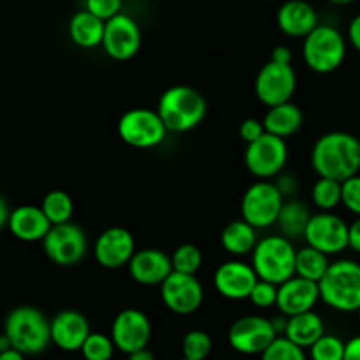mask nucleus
Here are the masks:
<instances>
[{
	"label": "nucleus",
	"mask_w": 360,
	"mask_h": 360,
	"mask_svg": "<svg viewBox=\"0 0 360 360\" xmlns=\"http://www.w3.org/2000/svg\"><path fill=\"white\" fill-rule=\"evenodd\" d=\"M311 165L320 178L345 179L360 171V141L354 134H323L311 150Z\"/></svg>",
	"instance_id": "f257e3e1"
},
{
	"label": "nucleus",
	"mask_w": 360,
	"mask_h": 360,
	"mask_svg": "<svg viewBox=\"0 0 360 360\" xmlns=\"http://www.w3.org/2000/svg\"><path fill=\"white\" fill-rule=\"evenodd\" d=\"M165 129L169 132H190L202 123L207 112V102L199 90L186 84H176L160 95L157 104Z\"/></svg>",
	"instance_id": "f03ea898"
},
{
	"label": "nucleus",
	"mask_w": 360,
	"mask_h": 360,
	"mask_svg": "<svg viewBox=\"0 0 360 360\" xmlns=\"http://www.w3.org/2000/svg\"><path fill=\"white\" fill-rule=\"evenodd\" d=\"M11 347L23 355H39L51 343V320L34 306H16L4 322Z\"/></svg>",
	"instance_id": "7ed1b4c3"
},
{
	"label": "nucleus",
	"mask_w": 360,
	"mask_h": 360,
	"mask_svg": "<svg viewBox=\"0 0 360 360\" xmlns=\"http://www.w3.org/2000/svg\"><path fill=\"white\" fill-rule=\"evenodd\" d=\"M320 299L341 313H357L360 308V264L350 259L336 260L319 281Z\"/></svg>",
	"instance_id": "20e7f679"
},
{
	"label": "nucleus",
	"mask_w": 360,
	"mask_h": 360,
	"mask_svg": "<svg viewBox=\"0 0 360 360\" xmlns=\"http://www.w3.org/2000/svg\"><path fill=\"white\" fill-rule=\"evenodd\" d=\"M297 250L285 236H266L252 252V267L259 280L281 285L295 274Z\"/></svg>",
	"instance_id": "39448f33"
},
{
	"label": "nucleus",
	"mask_w": 360,
	"mask_h": 360,
	"mask_svg": "<svg viewBox=\"0 0 360 360\" xmlns=\"http://www.w3.org/2000/svg\"><path fill=\"white\" fill-rule=\"evenodd\" d=\"M347 56V39L330 25H319L302 42V58L316 74H330L340 69Z\"/></svg>",
	"instance_id": "423d86ee"
},
{
	"label": "nucleus",
	"mask_w": 360,
	"mask_h": 360,
	"mask_svg": "<svg viewBox=\"0 0 360 360\" xmlns=\"http://www.w3.org/2000/svg\"><path fill=\"white\" fill-rule=\"evenodd\" d=\"M169 130L160 115L153 109L136 108L123 112L118 122V136L129 146L137 150H150L164 143Z\"/></svg>",
	"instance_id": "0eeeda50"
},
{
	"label": "nucleus",
	"mask_w": 360,
	"mask_h": 360,
	"mask_svg": "<svg viewBox=\"0 0 360 360\" xmlns=\"http://www.w3.org/2000/svg\"><path fill=\"white\" fill-rule=\"evenodd\" d=\"M283 204L285 195L280 192L276 183L260 179V181L248 186V190L243 195V220H246L255 229L273 227V225H276Z\"/></svg>",
	"instance_id": "6e6552de"
},
{
	"label": "nucleus",
	"mask_w": 360,
	"mask_h": 360,
	"mask_svg": "<svg viewBox=\"0 0 360 360\" xmlns=\"http://www.w3.org/2000/svg\"><path fill=\"white\" fill-rule=\"evenodd\" d=\"M86 234L79 225L72 221L51 225L42 239L46 257L53 264L62 267L76 266L86 255Z\"/></svg>",
	"instance_id": "1a4fd4ad"
},
{
	"label": "nucleus",
	"mask_w": 360,
	"mask_h": 360,
	"mask_svg": "<svg viewBox=\"0 0 360 360\" xmlns=\"http://www.w3.org/2000/svg\"><path fill=\"white\" fill-rule=\"evenodd\" d=\"M288 160V148L283 137L266 132L260 139L246 144L245 165L255 178L269 179L280 176Z\"/></svg>",
	"instance_id": "9d476101"
},
{
	"label": "nucleus",
	"mask_w": 360,
	"mask_h": 360,
	"mask_svg": "<svg viewBox=\"0 0 360 360\" xmlns=\"http://www.w3.org/2000/svg\"><path fill=\"white\" fill-rule=\"evenodd\" d=\"M295 88H297V76L292 63L269 60L264 63L255 77V95L267 108L290 102Z\"/></svg>",
	"instance_id": "9b49d317"
},
{
	"label": "nucleus",
	"mask_w": 360,
	"mask_h": 360,
	"mask_svg": "<svg viewBox=\"0 0 360 360\" xmlns=\"http://www.w3.org/2000/svg\"><path fill=\"white\" fill-rule=\"evenodd\" d=\"M229 345L243 355H262L278 338L273 320L260 315H246L236 320L229 329Z\"/></svg>",
	"instance_id": "f8f14e48"
},
{
	"label": "nucleus",
	"mask_w": 360,
	"mask_h": 360,
	"mask_svg": "<svg viewBox=\"0 0 360 360\" xmlns=\"http://www.w3.org/2000/svg\"><path fill=\"white\" fill-rule=\"evenodd\" d=\"M348 229L350 225L333 211H320L309 218L304 239L326 255H338L348 248Z\"/></svg>",
	"instance_id": "ddd939ff"
},
{
	"label": "nucleus",
	"mask_w": 360,
	"mask_h": 360,
	"mask_svg": "<svg viewBox=\"0 0 360 360\" xmlns=\"http://www.w3.org/2000/svg\"><path fill=\"white\" fill-rule=\"evenodd\" d=\"M141 41L143 35H141L139 23L129 14L120 13L105 21L102 48L109 58L116 62H127L134 58L139 53Z\"/></svg>",
	"instance_id": "4468645a"
},
{
	"label": "nucleus",
	"mask_w": 360,
	"mask_h": 360,
	"mask_svg": "<svg viewBox=\"0 0 360 360\" xmlns=\"http://www.w3.org/2000/svg\"><path fill=\"white\" fill-rule=\"evenodd\" d=\"M160 297L169 311L176 315H192L202 306L204 288L195 274L172 271L160 285Z\"/></svg>",
	"instance_id": "2eb2a0df"
},
{
	"label": "nucleus",
	"mask_w": 360,
	"mask_h": 360,
	"mask_svg": "<svg viewBox=\"0 0 360 360\" xmlns=\"http://www.w3.org/2000/svg\"><path fill=\"white\" fill-rule=\"evenodd\" d=\"M111 340L122 354H134L148 347L151 340V322L141 309L127 308L115 316Z\"/></svg>",
	"instance_id": "dca6fc26"
},
{
	"label": "nucleus",
	"mask_w": 360,
	"mask_h": 360,
	"mask_svg": "<svg viewBox=\"0 0 360 360\" xmlns=\"http://www.w3.org/2000/svg\"><path fill=\"white\" fill-rule=\"evenodd\" d=\"M134 253H136V241L125 227L105 229L94 246L95 260L105 269H120L129 266Z\"/></svg>",
	"instance_id": "f3484780"
},
{
	"label": "nucleus",
	"mask_w": 360,
	"mask_h": 360,
	"mask_svg": "<svg viewBox=\"0 0 360 360\" xmlns=\"http://www.w3.org/2000/svg\"><path fill=\"white\" fill-rule=\"evenodd\" d=\"M257 280L259 276L252 264L241 262V260H229L214 271L213 285L221 297L231 299V301H243V299L250 297Z\"/></svg>",
	"instance_id": "a211bd4d"
},
{
	"label": "nucleus",
	"mask_w": 360,
	"mask_h": 360,
	"mask_svg": "<svg viewBox=\"0 0 360 360\" xmlns=\"http://www.w3.org/2000/svg\"><path fill=\"white\" fill-rule=\"evenodd\" d=\"M319 301L320 288L316 281L306 280V278L294 274L287 281L278 285L276 308L285 316H294L299 315V313L311 311Z\"/></svg>",
	"instance_id": "6ab92c4d"
},
{
	"label": "nucleus",
	"mask_w": 360,
	"mask_h": 360,
	"mask_svg": "<svg viewBox=\"0 0 360 360\" xmlns=\"http://www.w3.org/2000/svg\"><path fill=\"white\" fill-rule=\"evenodd\" d=\"M172 273V260L158 248H143L134 253L129 262V274L136 283L144 287L162 285Z\"/></svg>",
	"instance_id": "aec40b11"
},
{
	"label": "nucleus",
	"mask_w": 360,
	"mask_h": 360,
	"mask_svg": "<svg viewBox=\"0 0 360 360\" xmlns=\"http://www.w3.org/2000/svg\"><path fill=\"white\" fill-rule=\"evenodd\" d=\"M90 334V323L86 316L74 309L60 311L51 320V343L63 352L81 350Z\"/></svg>",
	"instance_id": "412c9836"
},
{
	"label": "nucleus",
	"mask_w": 360,
	"mask_h": 360,
	"mask_svg": "<svg viewBox=\"0 0 360 360\" xmlns=\"http://www.w3.org/2000/svg\"><path fill=\"white\" fill-rule=\"evenodd\" d=\"M276 21L285 35L302 39L320 25L315 7L306 0H287L278 9Z\"/></svg>",
	"instance_id": "4be33fe9"
},
{
	"label": "nucleus",
	"mask_w": 360,
	"mask_h": 360,
	"mask_svg": "<svg viewBox=\"0 0 360 360\" xmlns=\"http://www.w3.org/2000/svg\"><path fill=\"white\" fill-rule=\"evenodd\" d=\"M7 229L20 241L35 243L44 239L51 229V221L48 220L41 206H20L11 211Z\"/></svg>",
	"instance_id": "5701e85b"
},
{
	"label": "nucleus",
	"mask_w": 360,
	"mask_h": 360,
	"mask_svg": "<svg viewBox=\"0 0 360 360\" xmlns=\"http://www.w3.org/2000/svg\"><path fill=\"white\" fill-rule=\"evenodd\" d=\"M105 21L83 9L72 14L69 21V37L76 46L83 49H94L102 46Z\"/></svg>",
	"instance_id": "b1692460"
},
{
	"label": "nucleus",
	"mask_w": 360,
	"mask_h": 360,
	"mask_svg": "<svg viewBox=\"0 0 360 360\" xmlns=\"http://www.w3.org/2000/svg\"><path fill=\"white\" fill-rule=\"evenodd\" d=\"M323 334H326V326H323L322 316L311 309V311L288 316L283 336L301 348H309Z\"/></svg>",
	"instance_id": "393cba45"
},
{
	"label": "nucleus",
	"mask_w": 360,
	"mask_h": 360,
	"mask_svg": "<svg viewBox=\"0 0 360 360\" xmlns=\"http://www.w3.org/2000/svg\"><path fill=\"white\" fill-rule=\"evenodd\" d=\"M302 120L304 118H302L301 109L295 104H292V102H285V104L267 108L262 123L266 127V132L287 139V137L294 136L301 129Z\"/></svg>",
	"instance_id": "a878e982"
},
{
	"label": "nucleus",
	"mask_w": 360,
	"mask_h": 360,
	"mask_svg": "<svg viewBox=\"0 0 360 360\" xmlns=\"http://www.w3.org/2000/svg\"><path fill=\"white\" fill-rule=\"evenodd\" d=\"M220 241L225 252L234 257H243L253 252L259 239H257V229L241 218L225 225Z\"/></svg>",
	"instance_id": "bb28decb"
},
{
	"label": "nucleus",
	"mask_w": 360,
	"mask_h": 360,
	"mask_svg": "<svg viewBox=\"0 0 360 360\" xmlns=\"http://www.w3.org/2000/svg\"><path fill=\"white\" fill-rule=\"evenodd\" d=\"M309 218H311V213H309L308 206L302 200H285L276 225L280 227L281 236H285V238H304Z\"/></svg>",
	"instance_id": "cd10ccee"
},
{
	"label": "nucleus",
	"mask_w": 360,
	"mask_h": 360,
	"mask_svg": "<svg viewBox=\"0 0 360 360\" xmlns=\"http://www.w3.org/2000/svg\"><path fill=\"white\" fill-rule=\"evenodd\" d=\"M329 266V255H326V253L320 252V250L313 248V246L309 245L297 250V255H295V274H297V276L319 283V281L326 276Z\"/></svg>",
	"instance_id": "c85d7f7f"
},
{
	"label": "nucleus",
	"mask_w": 360,
	"mask_h": 360,
	"mask_svg": "<svg viewBox=\"0 0 360 360\" xmlns=\"http://www.w3.org/2000/svg\"><path fill=\"white\" fill-rule=\"evenodd\" d=\"M41 210L44 211L51 225L65 224V221H70V218H72L74 202L69 193L63 192V190H51L42 199Z\"/></svg>",
	"instance_id": "c756f323"
},
{
	"label": "nucleus",
	"mask_w": 360,
	"mask_h": 360,
	"mask_svg": "<svg viewBox=\"0 0 360 360\" xmlns=\"http://www.w3.org/2000/svg\"><path fill=\"white\" fill-rule=\"evenodd\" d=\"M311 200L320 211H333L341 204V181L320 178L311 188Z\"/></svg>",
	"instance_id": "7c9ffc66"
},
{
	"label": "nucleus",
	"mask_w": 360,
	"mask_h": 360,
	"mask_svg": "<svg viewBox=\"0 0 360 360\" xmlns=\"http://www.w3.org/2000/svg\"><path fill=\"white\" fill-rule=\"evenodd\" d=\"M172 271L185 274H195L202 266V252L195 245H179L171 255Z\"/></svg>",
	"instance_id": "2f4dec72"
},
{
	"label": "nucleus",
	"mask_w": 360,
	"mask_h": 360,
	"mask_svg": "<svg viewBox=\"0 0 360 360\" xmlns=\"http://www.w3.org/2000/svg\"><path fill=\"white\" fill-rule=\"evenodd\" d=\"M115 350L116 347L111 336H105L102 333H90L79 352L84 360H111Z\"/></svg>",
	"instance_id": "473e14b6"
},
{
	"label": "nucleus",
	"mask_w": 360,
	"mask_h": 360,
	"mask_svg": "<svg viewBox=\"0 0 360 360\" xmlns=\"http://www.w3.org/2000/svg\"><path fill=\"white\" fill-rule=\"evenodd\" d=\"M183 357L193 360H206L207 355L213 350V341L211 336L204 330L193 329L186 333V336L181 341Z\"/></svg>",
	"instance_id": "72a5a7b5"
},
{
	"label": "nucleus",
	"mask_w": 360,
	"mask_h": 360,
	"mask_svg": "<svg viewBox=\"0 0 360 360\" xmlns=\"http://www.w3.org/2000/svg\"><path fill=\"white\" fill-rule=\"evenodd\" d=\"M260 360H308L306 359L304 348L295 345L285 336H278L269 347L266 348Z\"/></svg>",
	"instance_id": "f704fd0d"
},
{
	"label": "nucleus",
	"mask_w": 360,
	"mask_h": 360,
	"mask_svg": "<svg viewBox=\"0 0 360 360\" xmlns=\"http://www.w3.org/2000/svg\"><path fill=\"white\" fill-rule=\"evenodd\" d=\"M343 355L345 343L333 334H323L309 347V359L311 360H343Z\"/></svg>",
	"instance_id": "c9c22d12"
},
{
	"label": "nucleus",
	"mask_w": 360,
	"mask_h": 360,
	"mask_svg": "<svg viewBox=\"0 0 360 360\" xmlns=\"http://www.w3.org/2000/svg\"><path fill=\"white\" fill-rule=\"evenodd\" d=\"M248 299L252 301V304L255 306V308H273V306H276L278 301V285L266 280H257L255 287H253Z\"/></svg>",
	"instance_id": "e433bc0d"
},
{
	"label": "nucleus",
	"mask_w": 360,
	"mask_h": 360,
	"mask_svg": "<svg viewBox=\"0 0 360 360\" xmlns=\"http://www.w3.org/2000/svg\"><path fill=\"white\" fill-rule=\"evenodd\" d=\"M341 204L350 213L360 217V174L352 176L341 183Z\"/></svg>",
	"instance_id": "4c0bfd02"
},
{
	"label": "nucleus",
	"mask_w": 360,
	"mask_h": 360,
	"mask_svg": "<svg viewBox=\"0 0 360 360\" xmlns=\"http://www.w3.org/2000/svg\"><path fill=\"white\" fill-rule=\"evenodd\" d=\"M123 0H84V9L108 21L122 13Z\"/></svg>",
	"instance_id": "58836bf2"
},
{
	"label": "nucleus",
	"mask_w": 360,
	"mask_h": 360,
	"mask_svg": "<svg viewBox=\"0 0 360 360\" xmlns=\"http://www.w3.org/2000/svg\"><path fill=\"white\" fill-rule=\"evenodd\" d=\"M264 134H266V127H264V123L260 122V120L246 118L245 122L239 125V136H241V139L245 141L246 144L260 139Z\"/></svg>",
	"instance_id": "ea45409f"
},
{
	"label": "nucleus",
	"mask_w": 360,
	"mask_h": 360,
	"mask_svg": "<svg viewBox=\"0 0 360 360\" xmlns=\"http://www.w3.org/2000/svg\"><path fill=\"white\" fill-rule=\"evenodd\" d=\"M348 248L360 253V217L352 221L350 229H348Z\"/></svg>",
	"instance_id": "a19ab883"
},
{
	"label": "nucleus",
	"mask_w": 360,
	"mask_h": 360,
	"mask_svg": "<svg viewBox=\"0 0 360 360\" xmlns=\"http://www.w3.org/2000/svg\"><path fill=\"white\" fill-rule=\"evenodd\" d=\"M348 41L360 53V14H357L348 25Z\"/></svg>",
	"instance_id": "79ce46f5"
},
{
	"label": "nucleus",
	"mask_w": 360,
	"mask_h": 360,
	"mask_svg": "<svg viewBox=\"0 0 360 360\" xmlns=\"http://www.w3.org/2000/svg\"><path fill=\"white\" fill-rule=\"evenodd\" d=\"M343 360H360V336L352 338L345 343Z\"/></svg>",
	"instance_id": "37998d69"
},
{
	"label": "nucleus",
	"mask_w": 360,
	"mask_h": 360,
	"mask_svg": "<svg viewBox=\"0 0 360 360\" xmlns=\"http://www.w3.org/2000/svg\"><path fill=\"white\" fill-rule=\"evenodd\" d=\"M292 58H294V55H292V49L288 46H276L273 49V56H271V60L280 63H292Z\"/></svg>",
	"instance_id": "c03bdc74"
},
{
	"label": "nucleus",
	"mask_w": 360,
	"mask_h": 360,
	"mask_svg": "<svg viewBox=\"0 0 360 360\" xmlns=\"http://www.w3.org/2000/svg\"><path fill=\"white\" fill-rule=\"evenodd\" d=\"M276 185L283 195H290V193H294L295 190H297V181H295V178H292V176H281L276 181Z\"/></svg>",
	"instance_id": "a18cd8bd"
},
{
	"label": "nucleus",
	"mask_w": 360,
	"mask_h": 360,
	"mask_svg": "<svg viewBox=\"0 0 360 360\" xmlns=\"http://www.w3.org/2000/svg\"><path fill=\"white\" fill-rule=\"evenodd\" d=\"M9 217H11L9 204H7V200L0 195V229L7 227V224H9Z\"/></svg>",
	"instance_id": "49530a36"
},
{
	"label": "nucleus",
	"mask_w": 360,
	"mask_h": 360,
	"mask_svg": "<svg viewBox=\"0 0 360 360\" xmlns=\"http://www.w3.org/2000/svg\"><path fill=\"white\" fill-rule=\"evenodd\" d=\"M129 360H155V355L151 354L148 348H143V350H137L134 354H129Z\"/></svg>",
	"instance_id": "de8ad7c7"
},
{
	"label": "nucleus",
	"mask_w": 360,
	"mask_h": 360,
	"mask_svg": "<svg viewBox=\"0 0 360 360\" xmlns=\"http://www.w3.org/2000/svg\"><path fill=\"white\" fill-rule=\"evenodd\" d=\"M25 357H27V355H23L21 352L14 350V348H9V350H6L0 354V360H25Z\"/></svg>",
	"instance_id": "09e8293b"
},
{
	"label": "nucleus",
	"mask_w": 360,
	"mask_h": 360,
	"mask_svg": "<svg viewBox=\"0 0 360 360\" xmlns=\"http://www.w3.org/2000/svg\"><path fill=\"white\" fill-rule=\"evenodd\" d=\"M9 348H13L11 347V341H9V338L6 336V334H0V354H2V352H6V350H9Z\"/></svg>",
	"instance_id": "8fccbe9b"
},
{
	"label": "nucleus",
	"mask_w": 360,
	"mask_h": 360,
	"mask_svg": "<svg viewBox=\"0 0 360 360\" xmlns=\"http://www.w3.org/2000/svg\"><path fill=\"white\" fill-rule=\"evenodd\" d=\"M330 4H334V6H348V4H352L354 0H329Z\"/></svg>",
	"instance_id": "3c124183"
},
{
	"label": "nucleus",
	"mask_w": 360,
	"mask_h": 360,
	"mask_svg": "<svg viewBox=\"0 0 360 360\" xmlns=\"http://www.w3.org/2000/svg\"><path fill=\"white\" fill-rule=\"evenodd\" d=\"M357 315H359V322H360V308H359V311H357Z\"/></svg>",
	"instance_id": "603ef678"
},
{
	"label": "nucleus",
	"mask_w": 360,
	"mask_h": 360,
	"mask_svg": "<svg viewBox=\"0 0 360 360\" xmlns=\"http://www.w3.org/2000/svg\"><path fill=\"white\" fill-rule=\"evenodd\" d=\"M181 360H193V359H186V357H183Z\"/></svg>",
	"instance_id": "864d4df0"
}]
</instances>
